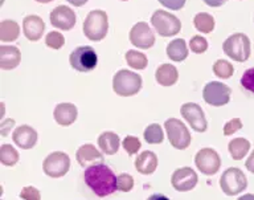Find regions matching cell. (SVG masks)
Returning a JSON list of instances; mask_svg holds the SVG:
<instances>
[{"label":"cell","mask_w":254,"mask_h":200,"mask_svg":"<svg viewBox=\"0 0 254 200\" xmlns=\"http://www.w3.org/2000/svg\"><path fill=\"white\" fill-rule=\"evenodd\" d=\"M83 179L87 187L99 198L111 195L117 190V176L110 167L103 163L87 167L83 172Z\"/></svg>","instance_id":"cell-1"},{"label":"cell","mask_w":254,"mask_h":200,"mask_svg":"<svg viewBox=\"0 0 254 200\" xmlns=\"http://www.w3.org/2000/svg\"><path fill=\"white\" fill-rule=\"evenodd\" d=\"M109 29V19L105 11L95 9L89 12L83 21V33L91 41H101L105 39Z\"/></svg>","instance_id":"cell-2"},{"label":"cell","mask_w":254,"mask_h":200,"mask_svg":"<svg viewBox=\"0 0 254 200\" xmlns=\"http://www.w3.org/2000/svg\"><path fill=\"white\" fill-rule=\"evenodd\" d=\"M142 88V77L127 69L117 72L113 78V89L118 96H134Z\"/></svg>","instance_id":"cell-3"},{"label":"cell","mask_w":254,"mask_h":200,"mask_svg":"<svg viewBox=\"0 0 254 200\" xmlns=\"http://www.w3.org/2000/svg\"><path fill=\"white\" fill-rule=\"evenodd\" d=\"M224 52L232 60L244 63L250 56V41L249 37L244 33H234L229 36L224 43Z\"/></svg>","instance_id":"cell-4"},{"label":"cell","mask_w":254,"mask_h":200,"mask_svg":"<svg viewBox=\"0 0 254 200\" xmlns=\"http://www.w3.org/2000/svg\"><path fill=\"white\" fill-rule=\"evenodd\" d=\"M151 23L156 29V32L163 37L175 36L180 32L182 29V23L175 15H171L170 12L158 9L155 11L152 17H151Z\"/></svg>","instance_id":"cell-5"},{"label":"cell","mask_w":254,"mask_h":200,"mask_svg":"<svg viewBox=\"0 0 254 200\" xmlns=\"http://www.w3.org/2000/svg\"><path fill=\"white\" fill-rule=\"evenodd\" d=\"M248 186L245 174L237 167H230L224 171L220 178V187L228 196H234L242 192Z\"/></svg>","instance_id":"cell-6"},{"label":"cell","mask_w":254,"mask_h":200,"mask_svg":"<svg viewBox=\"0 0 254 200\" xmlns=\"http://www.w3.org/2000/svg\"><path fill=\"white\" fill-rule=\"evenodd\" d=\"M164 128L167 130V135L170 139V143L178 150H184L190 144V136L188 129L180 120L176 118H170L166 121Z\"/></svg>","instance_id":"cell-7"},{"label":"cell","mask_w":254,"mask_h":200,"mask_svg":"<svg viewBox=\"0 0 254 200\" xmlns=\"http://www.w3.org/2000/svg\"><path fill=\"white\" fill-rule=\"evenodd\" d=\"M69 61H70L71 68L75 70L90 72L97 67L98 57H97L94 49L89 45H85V47H78L77 49H74L69 57Z\"/></svg>","instance_id":"cell-8"},{"label":"cell","mask_w":254,"mask_h":200,"mask_svg":"<svg viewBox=\"0 0 254 200\" xmlns=\"http://www.w3.org/2000/svg\"><path fill=\"white\" fill-rule=\"evenodd\" d=\"M230 94H232V90L229 86L222 82H218V81H212L209 84H206L202 90L204 101L212 106L226 105L230 100Z\"/></svg>","instance_id":"cell-9"},{"label":"cell","mask_w":254,"mask_h":200,"mask_svg":"<svg viewBox=\"0 0 254 200\" xmlns=\"http://www.w3.org/2000/svg\"><path fill=\"white\" fill-rule=\"evenodd\" d=\"M44 172L51 178H61L69 171L70 159L65 152H52L44 160Z\"/></svg>","instance_id":"cell-10"},{"label":"cell","mask_w":254,"mask_h":200,"mask_svg":"<svg viewBox=\"0 0 254 200\" xmlns=\"http://www.w3.org/2000/svg\"><path fill=\"white\" fill-rule=\"evenodd\" d=\"M194 163H196L197 168L202 174H205V175H214L220 170L221 159H220V155L214 151L213 148L206 147L201 148L196 154Z\"/></svg>","instance_id":"cell-11"},{"label":"cell","mask_w":254,"mask_h":200,"mask_svg":"<svg viewBox=\"0 0 254 200\" xmlns=\"http://www.w3.org/2000/svg\"><path fill=\"white\" fill-rule=\"evenodd\" d=\"M182 116L184 120L190 125V128L193 129L194 132L204 133L206 130V120L204 116L202 109L197 104L193 102H187L182 106Z\"/></svg>","instance_id":"cell-12"},{"label":"cell","mask_w":254,"mask_h":200,"mask_svg":"<svg viewBox=\"0 0 254 200\" xmlns=\"http://www.w3.org/2000/svg\"><path fill=\"white\" fill-rule=\"evenodd\" d=\"M197 174H196L192 168L182 167L178 168V170L172 174L171 183H172V187H174L176 191L186 192L190 191L192 188H194V186L197 184Z\"/></svg>","instance_id":"cell-13"},{"label":"cell","mask_w":254,"mask_h":200,"mask_svg":"<svg viewBox=\"0 0 254 200\" xmlns=\"http://www.w3.org/2000/svg\"><path fill=\"white\" fill-rule=\"evenodd\" d=\"M130 41L136 48L148 49L155 44V35L147 23H138L131 28Z\"/></svg>","instance_id":"cell-14"},{"label":"cell","mask_w":254,"mask_h":200,"mask_svg":"<svg viewBox=\"0 0 254 200\" xmlns=\"http://www.w3.org/2000/svg\"><path fill=\"white\" fill-rule=\"evenodd\" d=\"M51 24L61 31H69L75 24L74 11L66 5H59L51 12Z\"/></svg>","instance_id":"cell-15"},{"label":"cell","mask_w":254,"mask_h":200,"mask_svg":"<svg viewBox=\"0 0 254 200\" xmlns=\"http://www.w3.org/2000/svg\"><path fill=\"white\" fill-rule=\"evenodd\" d=\"M75 158H77V162L79 163V166L82 167H90V166H94V164H99L103 162V155L102 152L98 151L95 146L87 143L83 144L77 150V154H75Z\"/></svg>","instance_id":"cell-16"},{"label":"cell","mask_w":254,"mask_h":200,"mask_svg":"<svg viewBox=\"0 0 254 200\" xmlns=\"http://www.w3.org/2000/svg\"><path fill=\"white\" fill-rule=\"evenodd\" d=\"M12 139L20 148L28 150L32 148L37 142V133L33 128L28 126V125H21L17 128L12 134Z\"/></svg>","instance_id":"cell-17"},{"label":"cell","mask_w":254,"mask_h":200,"mask_svg":"<svg viewBox=\"0 0 254 200\" xmlns=\"http://www.w3.org/2000/svg\"><path fill=\"white\" fill-rule=\"evenodd\" d=\"M45 29V24L41 17L36 16V15H29L24 19L23 21V31L24 35L28 40L37 41L41 39Z\"/></svg>","instance_id":"cell-18"},{"label":"cell","mask_w":254,"mask_h":200,"mask_svg":"<svg viewBox=\"0 0 254 200\" xmlns=\"http://www.w3.org/2000/svg\"><path fill=\"white\" fill-rule=\"evenodd\" d=\"M20 55L19 48L16 47H9V45H1L0 47V68L4 70L15 69L20 64Z\"/></svg>","instance_id":"cell-19"},{"label":"cell","mask_w":254,"mask_h":200,"mask_svg":"<svg viewBox=\"0 0 254 200\" xmlns=\"http://www.w3.org/2000/svg\"><path fill=\"white\" fill-rule=\"evenodd\" d=\"M158 167V156L152 151H143L135 159V168L143 175H150Z\"/></svg>","instance_id":"cell-20"},{"label":"cell","mask_w":254,"mask_h":200,"mask_svg":"<svg viewBox=\"0 0 254 200\" xmlns=\"http://www.w3.org/2000/svg\"><path fill=\"white\" fill-rule=\"evenodd\" d=\"M55 120L61 126H69L77 120V108L73 104H59L55 109Z\"/></svg>","instance_id":"cell-21"},{"label":"cell","mask_w":254,"mask_h":200,"mask_svg":"<svg viewBox=\"0 0 254 200\" xmlns=\"http://www.w3.org/2000/svg\"><path fill=\"white\" fill-rule=\"evenodd\" d=\"M156 81L159 85L162 86H171V85L176 84L179 78L178 69L175 68L174 65L171 64H163L156 69Z\"/></svg>","instance_id":"cell-22"},{"label":"cell","mask_w":254,"mask_h":200,"mask_svg":"<svg viewBox=\"0 0 254 200\" xmlns=\"http://www.w3.org/2000/svg\"><path fill=\"white\" fill-rule=\"evenodd\" d=\"M98 146L103 154L113 155L119 150V136L113 132L102 133L98 138Z\"/></svg>","instance_id":"cell-23"},{"label":"cell","mask_w":254,"mask_h":200,"mask_svg":"<svg viewBox=\"0 0 254 200\" xmlns=\"http://www.w3.org/2000/svg\"><path fill=\"white\" fill-rule=\"evenodd\" d=\"M167 56L176 63L186 60L188 57V48H187L186 41L183 39H176V40L171 41L170 44L167 45Z\"/></svg>","instance_id":"cell-24"},{"label":"cell","mask_w":254,"mask_h":200,"mask_svg":"<svg viewBox=\"0 0 254 200\" xmlns=\"http://www.w3.org/2000/svg\"><path fill=\"white\" fill-rule=\"evenodd\" d=\"M20 35L19 24L13 20H4L0 23V40L3 43L15 41Z\"/></svg>","instance_id":"cell-25"},{"label":"cell","mask_w":254,"mask_h":200,"mask_svg":"<svg viewBox=\"0 0 254 200\" xmlns=\"http://www.w3.org/2000/svg\"><path fill=\"white\" fill-rule=\"evenodd\" d=\"M228 148H229L230 156L234 160H240L249 151L250 142L248 139H245V138H234L233 140L229 142Z\"/></svg>","instance_id":"cell-26"},{"label":"cell","mask_w":254,"mask_h":200,"mask_svg":"<svg viewBox=\"0 0 254 200\" xmlns=\"http://www.w3.org/2000/svg\"><path fill=\"white\" fill-rule=\"evenodd\" d=\"M193 23L196 29L202 33H210L214 28V19L210 16L209 13H197V15L194 16Z\"/></svg>","instance_id":"cell-27"},{"label":"cell","mask_w":254,"mask_h":200,"mask_svg":"<svg viewBox=\"0 0 254 200\" xmlns=\"http://www.w3.org/2000/svg\"><path fill=\"white\" fill-rule=\"evenodd\" d=\"M143 135H144V139H146L147 143H150V144L162 143L163 139H164V133H163V129L160 128V125L158 124H152L150 125V126H147Z\"/></svg>","instance_id":"cell-28"},{"label":"cell","mask_w":254,"mask_h":200,"mask_svg":"<svg viewBox=\"0 0 254 200\" xmlns=\"http://www.w3.org/2000/svg\"><path fill=\"white\" fill-rule=\"evenodd\" d=\"M0 162L4 166H15L19 162V152L11 144H3L0 147Z\"/></svg>","instance_id":"cell-29"},{"label":"cell","mask_w":254,"mask_h":200,"mask_svg":"<svg viewBox=\"0 0 254 200\" xmlns=\"http://www.w3.org/2000/svg\"><path fill=\"white\" fill-rule=\"evenodd\" d=\"M127 64L130 65L132 69H144L147 67V57L146 55L138 52V51H127L126 53Z\"/></svg>","instance_id":"cell-30"},{"label":"cell","mask_w":254,"mask_h":200,"mask_svg":"<svg viewBox=\"0 0 254 200\" xmlns=\"http://www.w3.org/2000/svg\"><path fill=\"white\" fill-rule=\"evenodd\" d=\"M213 72L216 76L225 80L233 74V65L225 60H217L216 64L213 65Z\"/></svg>","instance_id":"cell-31"},{"label":"cell","mask_w":254,"mask_h":200,"mask_svg":"<svg viewBox=\"0 0 254 200\" xmlns=\"http://www.w3.org/2000/svg\"><path fill=\"white\" fill-rule=\"evenodd\" d=\"M134 187V178L128 174H121L117 176V190L122 192H128Z\"/></svg>","instance_id":"cell-32"},{"label":"cell","mask_w":254,"mask_h":200,"mask_svg":"<svg viewBox=\"0 0 254 200\" xmlns=\"http://www.w3.org/2000/svg\"><path fill=\"white\" fill-rule=\"evenodd\" d=\"M45 44L52 49H60L65 44V39L60 32H49L45 37Z\"/></svg>","instance_id":"cell-33"},{"label":"cell","mask_w":254,"mask_h":200,"mask_svg":"<svg viewBox=\"0 0 254 200\" xmlns=\"http://www.w3.org/2000/svg\"><path fill=\"white\" fill-rule=\"evenodd\" d=\"M123 148L126 150V152L128 155H134L138 152V150L140 148L142 143H140V140L136 138V136L128 135L126 136L125 139H123Z\"/></svg>","instance_id":"cell-34"},{"label":"cell","mask_w":254,"mask_h":200,"mask_svg":"<svg viewBox=\"0 0 254 200\" xmlns=\"http://www.w3.org/2000/svg\"><path fill=\"white\" fill-rule=\"evenodd\" d=\"M190 48L194 53H204L208 49V41L201 36H193L190 41Z\"/></svg>","instance_id":"cell-35"},{"label":"cell","mask_w":254,"mask_h":200,"mask_svg":"<svg viewBox=\"0 0 254 200\" xmlns=\"http://www.w3.org/2000/svg\"><path fill=\"white\" fill-rule=\"evenodd\" d=\"M241 85L248 92L254 94V68L248 69L241 77Z\"/></svg>","instance_id":"cell-36"},{"label":"cell","mask_w":254,"mask_h":200,"mask_svg":"<svg viewBox=\"0 0 254 200\" xmlns=\"http://www.w3.org/2000/svg\"><path fill=\"white\" fill-rule=\"evenodd\" d=\"M20 198L23 200H41V195H40L39 190L32 186H27L24 187L20 192Z\"/></svg>","instance_id":"cell-37"},{"label":"cell","mask_w":254,"mask_h":200,"mask_svg":"<svg viewBox=\"0 0 254 200\" xmlns=\"http://www.w3.org/2000/svg\"><path fill=\"white\" fill-rule=\"evenodd\" d=\"M241 128V120H240V118H233V120H230L229 122H226L225 126H224V134H225V135H232V134L238 132Z\"/></svg>","instance_id":"cell-38"},{"label":"cell","mask_w":254,"mask_h":200,"mask_svg":"<svg viewBox=\"0 0 254 200\" xmlns=\"http://www.w3.org/2000/svg\"><path fill=\"white\" fill-rule=\"evenodd\" d=\"M159 1H160V4H163L167 8L174 9V11L183 8L186 4V0H159Z\"/></svg>","instance_id":"cell-39"},{"label":"cell","mask_w":254,"mask_h":200,"mask_svg":"<svg viewBox=\"0 0 254 200\" xmlns=\"http://www.w3.org/2000/svg\"><path fill=\"white\" fill-rule=\"evenodd\" d=\"M13 125H15V121L13 120H5L1 122V125H0V134L1 135H8V133H9V130H11L12 128H13Z\"/></svg>","instance_id":"cell-40"},{"label":"cell","mask_w":254,"mask_h":200,"mask_svg":"<svg viewBox=\"0 0 254 200\" xmlns=\"http://www.w3.org/2000/svg\"><path fill=\"white\" fill-rule=\"evenodd\" d=\"M205 4L210 5V7H221L222 4H225L226 0H204Z\"/></svg>","instance_id":"cell-41"},{"label":"cell","mask_w":254,"mask_h":200,"mask_svg":"<svg viewBox=\"0 0 254 200\" xmlns=\"http://www.w3.org/2000/svg\"><path fill=\"white\" fill-rule=\"evenodd\" d=\"M246 168H248L250 172H253L254 174V151L250 154L249 159L246 160Z\"/></svg>","instance_id":"cell-42"},{"label":"cell","mask_w":254,"mask_h":200,"mask_svg":"<svg viewBox=\"0 0 254 200\" xmlns=\"http://www.w3.org/2000/svg\"><path fill=\"white\" fill-rule=\"evenodd\" d=\"M147 200H170L167 196L162 195V194H155V195L150 196Z\"/></svg>","instance_id":"cell-43"},{"label":"cell","mask_w":254,"mask_h":200,"mask_svg":"<svg viewBox=\"0 0 254 200\" xmlns=\"http://www.w3.org/2000/svg\"><path fill=\"white\" fill-rule=\"evenodd\" d=\"M70 4H73L74 7H81V5L83 4H86V1L87 0H67Z\"/></svg>","instance_id":"cell-44"},{"label":"cell","mask_w":254,"mask_h":200,"mask_svg":"<svg viewBox=\"0 0 254 200\" xmlns=\"http://www.w3.org/2000/svg\"><path fill=\"white\" fill-rule=\"evenodd\" d=\"M238 200H254V195L253 194H246V195L238 198Z\"/></svg>","instance_id":"cell-45"},{"label":"cell","mask_w":254,"mask_h":200,"mask_svg":"<svg viewBox=\"0 0 254 200\" xmlns=\"http://www.w3.org/2000/svg\"><path fill=\"white\" fill-rule=\"evenodd\" d=\"M36 1H39V3H51L52 0H36Z\"/></svg>","instance_id":"cell-46"},{"label":"cell","mask_w":254,"mask_h":200,"mask_svg":"<svg viewBox=\"0 0 254 200\" xmlns=\"http://www.w3.org/2000/svg\"><path fill=\"white\" fill-rule=\"evenodd\" d=\"M123 1H126V0H123Z\"/></svg>","instance_id":"cell-47"}]
</instances>
